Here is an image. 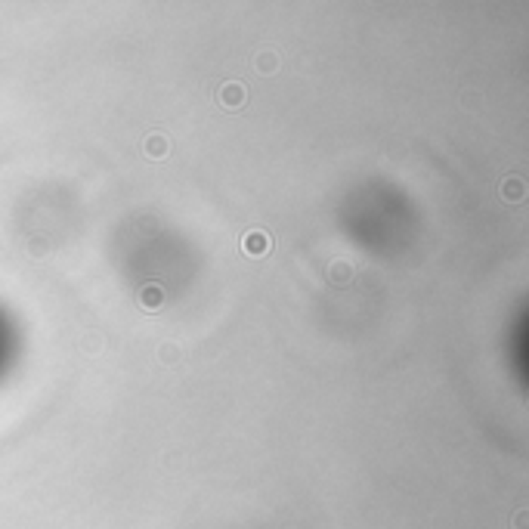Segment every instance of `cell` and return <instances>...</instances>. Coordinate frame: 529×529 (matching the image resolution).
I'll return each mask as SVG.
<instances>
[{"mask_svg":"<svg viewBox=\"0 0 529 529\" xmlns=\"http://www.w3.org/2000/svg\"><path fill=\"white\" fill-rule=\"evenodd\" d=\"M517 529H526V510H520V514H517Z\"/></svg>","mask_w":529,"mask_h":529,"instance_id":"52a82bcc","label":"cell"},{"mask_svg":"<svg viewBox=\"0 0 529 529\" xmlns=\"http://www.w3.org/2000/svg\"><path fill=\"white\" fill-rule=\"evenodd\" d=\"M139 306L143 310H158L161 306V300H164V291H161V285H143V291H139Z\"/></svg>","mask_w":529,"mask_h":529,"instance_id":"3957f363","label":"cell"},{"mask_svg":"<svg viewBox=\"0 0 529 529\" xmlns=\"http://www.w3.org/2000/svg\"><path fill=\"white\" fill-rule=\"evenodd\" d=\"M168 149H170V143H168V137H161V133H152V137L146 139V152H149L152 158H164Z\"/></svg>","mask_w":529,"mask_h":529,"instance_id":"277c9868","label":"cell"},{"mask_svg":"<svg viewBox=\"0 0 529 529\" xmlns=\"http://www.w3.org/2000/svg\"><path fill=\"white\" fill-rule=\"evenodd\" d=\"M502 195L508 201H520L523 199V180L520 177H508V180L502 183Z\"/></svg>","mask_w":529,"mask_h":529,"instance_id":"5b68a950","label":"cell"},{"mask_svg":"<svg viewBox=\"0 0 529 529\" xmlns=\"http://www.w3.org/2000/svg\"><path fill=\"white\" fill-rule=\"evenodd\" d=\"M245 100H248V93H245V87L238 81H229L220 87V102H223L226 109H238L245 106Z\"/></svg>","mask_w":529,"mask_h":529,"instance_id":"7a4b0ae2","label":"cell"},{"mask_svg":"<svg viewBox=\"0 0 529 529\" xmlns=\"http://www.w3.org/2000/svg\"><path fill=\"white\" fill-rule=\"evenodd\" d=\"M257 69H260L263 71V75H273V71H275V56H273V53H257Z\"/></svg>","mask_w":529,"mask_h":529,"instance_id":"8992f818","label":"cell"},{"mask_svg":"<svg viewBox=\"0 0 529 529\" xmlns=\"http://www.w3.org/2000/svg\"><path fill=\"white\" fill-rule=\"evenodd\" d=\"M242 248H245V254H251V257H263L269 248H273V242H269V236L263 229H251V232H245Z\"/></svg>","mask_w":529,"mask_h":529,"instance_id":"6da1fadb","label":"cell"}]
</instances>
